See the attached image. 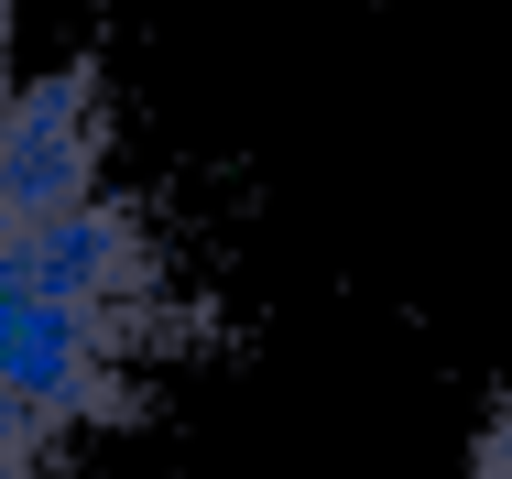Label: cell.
Wrapping results in <instances>:
<instances>
[{"label": "cell", "instance_id": "obj_1", "mask_svg": "<svg viewBox=\"0 0 512 479\" xmlns=\"http://www.w3.org/2000/svg\"><path fill=\"white\" fill-rule=\"evenodd\" d=\"M186 327L197 294L131 186L109 77L33 55L0 0V479H77Z\"/></svg>", "mask_w": 512, "mask_h": 479}, {"label": "cell", "instance_id": "obj_2", "mask_svg": "<svg viewBox=\"0 0 512 479\" xmlns=\"http://www.w3.org/2000/svg\"><path fill=\"white\" fill-rule=\"evenodd\" d=\"M480 479H512V382L491 403V425H480Z\"/></svg>", "mask_w": 512, "mask_h": 479}]
</instances>
